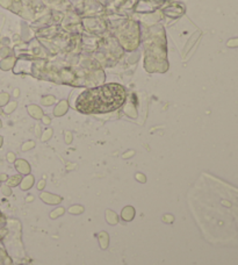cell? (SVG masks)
<instances>
[{
    "label": "cell",
    "mask_w": 238,
    "mask_h": 265,
    "mask_svg": "<svg viewBox=\"0 0 238 265\" xmlns=\"http://www.w3.org/2000/svg\"><path fill=\"white\" fill-rule=\"evenodd\" d=\"M124 98L126 92L121 85L108 84L83 92L76 107L83 113H107L119 108Z\"/></svg>",
    "instance_id": "cell-1"
},
{
    "label": "cell",
    "mask_w": 238,
    "mask_h": 265,
    "mask_svg": "<svg viewBox=\"0 0 238 265\" xmlns=\"http://www.w3.org/2000/svg\"><path fill=\"white\" fill-rule=\"evenodd\" d=\"M229 45H230V47H235V45L237 47V45H238V40H235V41H230V42H229Z\"/></svg>",
    "instance_id": "cell-2"
}]
</instances>
